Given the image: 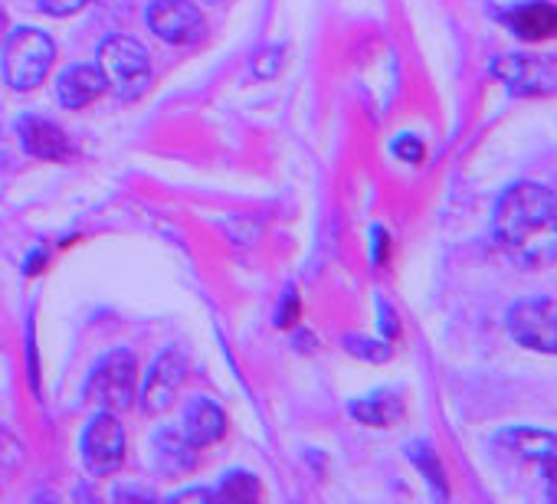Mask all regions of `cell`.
I'll list each match as a JSON object with an SVG mask.
<instances>
[{"label": "cell", "mask_w": 557, "mask_h": 504, "mask_svg": "<svg viewBox=\"0 0 557 504\" xmlns=\"http://www.w3.org/2000/svg\"><path fill=\"white\" fill-rule=\"evenodd\" d=\"M184 377H187V364H184V357H181L177 351L161 354V357L154 361V367H151L148 380H145V390H141V403H145V410H148V413H164V410L174 403V396H177V390H181Z\"/></svg>", "instance_id": "8"}, {"label": "cell", "mask_w": 557, "mask_h": 504, "mask_svg": "<svg viewBox=\"0 0 557 504\" xmlns=\"http://www.w3.org/2000/svg\"><path fill=\"white\" fill-rule=\"evenodd\" d=\"M109 89L102 70L96 66H70L60 79H57V102L63 109H86L92 105L102 92Z\"/></svg>", "instance_id": "10"}, {"label": "cell", "mask_w": 557, "mask_h": 504, "mask_svg": "<svg viewBox=\"0 0 557 504\" xmlns=\"http://www.w3.org/2000/svg\"><path fill=\"white\" fill-rule=\"evenodd\" d=\"M223 432H226V416H223V410L213 400L197 396V400L187 403V410H184V436H187V442L194 449L220 442Z\"/></svg>", "instance_id": "11"}, {"label": "cell", "mask_w": 557, "mask_h": 504, "mask_svg": "<svg viewBox=\"0 0 557 504\" xmlns=\"http://www.w3.org/2000/svg\"><path fill=\"white\" fill-rule=\"evenodd\" d=\"M154 458H158V465H161L164 471H184V468L194 465V445L187 442L184 432L164 429V432H158V439H154Z\"/></svg>", "instance_id": "16"}, {"label": "cell", "mask_w": 557, "mask_h": 504, "mask_svg": "<svg viewBox=\"0 0 557 504\" xmlns=\"http://www.w3.org/2000/svg\"><path fill=\"white\" fill-rule=\"evenodd\" d=\"M86 4H89V0H40L44 14H50V17H73V14H79Z\"/></svg>", "instance_id": "18"}, {"label": "cell", "mask_w": 557, "mask_h": 504, "mask_svg": "<svg viewBox=\"0 0 557 504\" xmlns=\"http://www.w3.org/2000/svg\"><path fill=\"white\" fill-rule=\"evenodd\" d=\"M289 315H293V322H296V315H299V299H296V292H289V299H286V308H283V315H278V325H289Z\"/></svg>", "instance_id": "22"}, {"label": "cell", "mask_w": 557, "mask_h": 504, "mask_svg": "<svg viewBox=\"0 0 557 504\" xmlns=\"http://www.w3.org/2000/svg\"><path fill=\"white\" fill-rule=\"evenodd\" d=\"M351 416L364 426H374V429H387L394 426L400 416H404V400L391 390H377L358 403H351Z\"/></svg>", "instance_id": "15"}, {"label": "cell", "mask_w": 557, "mask_h": 504, "mask_svg": "<svg viewBox=\"0 0 557 504\" xmlns=\"http://www.w3.org/2000/svg\"><path fill=\"white\" fill-rule=\"evenodd\" d=\"M495 73L518 92H547L550 89V73L534 56H505L495 63Z\"/></svg>", "instance_id": "13"}, {"label": "cell", "mask_w": 557, "mask_h": 504, "mask_svg": "<svg viewBox=\"0 0 557 504\" xmlns=\"http://www.w3.org/2000/svg\"><path fill=\"white\" fill-rule=\"evenodd\" d=\"M216 497H226V501H259L262 497V488L256 481V475H246V471H233L223 478V484L216 488Z\"/></svg>", "instance_id": "17"}, {"label": "cell", "mask_w": 557, "mask_h": 504, "mask_svg": "<svg viewBox=\"0 0 557 504\" xmlns=\"http://www.w3.org/2000/svg\"><path fill=\"white\" fill-rule=\"evenodd\" d=\"M498 445L508 449L518 458L541 462L550 452H557V436L547 432V429H534V426H511V429H502L498 432Z\"/></svg>", "instance_id": "14"}, {"label": "cell", "mask_w": 557, "mask_h": 504, "mask_svg": "<svg viewBox=\"0 0 557 504\" xmlns=\"http://www.w3.org/2000/svg\"><path fill=\"white\" fill-rule=\"evenodd\" d=\"M541 462H544V488H547V497L557 504V452H550Z\"/></svg>", "instance_id": "20"}, {"label": "cell", "mask_w": 557, "mask_h": 504, "mask_svg": "<svg viewBox=\"0 0 557 504\" xmlns=\"http://www.w3.org/2000/svg\"><path fill=\"white\" fill-rule=\"evenodd\" d=\"M495 239L524 269L557 263V200L541 184H515L498 197Z\"/></svg>", "instance_id": "1"}, {"label": "cell", "mask_w": 557, "mask_h": 504, "mask_svg": "<svg viewBox=\"0 0 557 504\" xmlns=\"http://www.w3.org/2000/svg\"><path fill=\"white\" fill-rule=\"evenodd\" d=\"M99 70L119 99H138L151 86V56L135 37H109L99 47Z\"/></svg>", "instance_id": "3"}, {"label": "cell", "mask_w": 557, "mask_h": 504, "mask_svg": "<svg viewBox=\"0 0 557 504\" xmlns=\"http://www.w3.org/2000/svg\"><path fill=\"white\" fill-rule=\"evenodd\" d=\"M420 452H423V455H417V462H420V468H426V471H430V481H433V484H436V488H440V491L446 494V488H443V471H440V465H436V458H433V455H430L426 449H420Z\"/></svg>", "instance_id": "21"}, {"label": "cell", "mask_w": 557, "mask_h": 504, "mask_svg": "<svg viewBox=\"0 0 557 504\" xmlns=\"http://www.w3.org/2000/svg\"><path fill=\"white\" fill-rule=\"evenodd\" d=\"M148 30L171 47H197L207 37V21L190 0H154L148 8Z\"/></svg>", "instance_id": "5"}, {"label": "cell", "mask_w": 557, "mask_h": 504, "mask_svg": "<svg viewBox=\"0 0 557 504\" xmlns=\"http://www.w3.org/2000/svg\"><path fill=\"white\" fill-rule=\"evenodd\" d=\"M17 135L27 154L40 158V161H66L73 158V141L66 138V131L40 115H24L17 122Z\"/></svg>", "instance_id": "9"}, {"label": "cell", "mask_w": 557, "mask_h": 504, "mask_svg": "<svg viewBox=\"0 0 557 504\" xmlns=\"http://www.w3.org/2000/svg\"><path fill=\"white\" fill-rule=\"evenodd\" d=\"M394 154L397 158H404V161H410V164H417V161H423V144L417 141V138H400L397 144H394Z\"/></svg>", "instance_id": "19"}, {"label": "cell", "mask_w": 557, "mask_h": 504, "mask_svg": "<svg viewBox=\"0 0 557 504\" xmlns=\"http://www.w3.org/2000/svg\"><path fill=\"white\" fill-rule=\"evenodd\" d=\"M508 335L528 351L557 354V299L518 302L508 312Z\"/></svg>", "instance_id": "4"}, {"label": "cell", "mask_w": 557, "mask_h": 504, "mask_svg": "<svg viewBox=\"0 0 557 504\" xmlns=\"http://www.w3.org/2000/svg\"><path fill=\"white\" fill-rule=\"evenodd\" d=\"M505 21H508V27L521 40H547V37H557V8L554 4H544V0H531V4L515 8Z\"/></svg>", "instance_id": "12"}, {"label": "cell", "mask_w": 557, "mask_h": 504, "mask_svg": "<svg viewBox=\"0 0 557 504\" xmlns=\"http://www.w3.org/2000/svg\"><path fill=\"white\" fill-rule=\"evenodd\" d=\"M86 393H89L92 403H99L109 413L128 410L132 400H135V357L125 354V351L109 354L92 370V380H89V390Z\"/></svg>", "instance_id": "6"}, {"label": "cell", "mask_w": 557, "mask_h": 504, "mask_svg": "<svg viewBox=\"0 0 557 504\" xmlns=\"http://www.w3.org/2000/svg\"><path fill=\"white\" fill-rule=\"evenodd\" d=\"M53 60H57V43L50 40V34L37 27H17L4 40V60H0V66H4V79L11 89L30 92L50 76Z\"/></svg>", "instance_id": "2"}, {"label": "cell", "mask_w": 557, "mask_h": 504, "mask_svg": "<svg viewBox=\"0 0 557 504\" xmlns=\"http://www.w3.org/2000/svg\"><path fill=\"white\" fill-rule=\"evenodd\" d=\"M83 458L89 465V471L96 475H112L119 471L122 458H125V432L122 423L115 419V413L102 410L83 436Z\"/></svg>", "instance_id": "7"}, {"label": "cell", "mask_w": 557, "mask_h": 504, "mask_svg": "<svg viewBox=\"0 0 557 504\" xmlns=\"http://www.w3.org/2000/svg\"><path fill=\"white\" fill-rule=\"evenodd\" d=\"M4 40H8V14L0 11V43H4Z\"/></svg>", "instance_id": "23"}]
</instances>
